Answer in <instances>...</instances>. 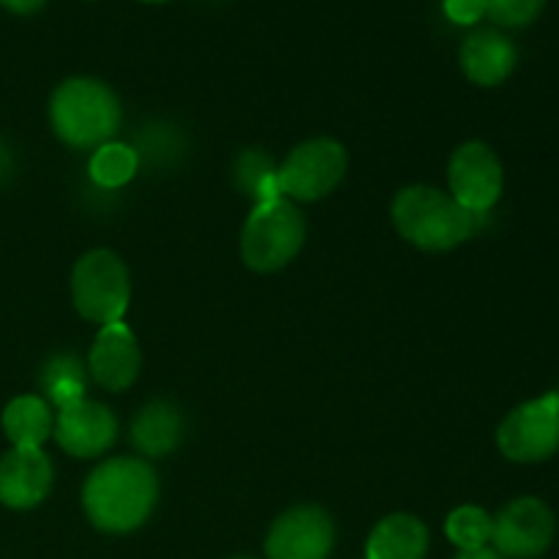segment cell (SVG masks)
I'll use <instances>...</instances> for the list:
<instances>
[{
    "mask_svg": "<svg viewBox=\"0 0 559 559\" xmlns=\"http://www.w3.org/2000/svg\"><path fill=\"white\" fill-rule=\"evenodd\" d=\"M158 502V475L145 459L115 456L98 464L82 486L87 522L107 535H126L151 519Z\"/></svg>",
    "mask_w": 559,
    "mask_h": 559,
    "instance_id": "cell-1",
    "label": "cell"
},
{
    "mask_svg": "<svg viewBox=\"0 0 559 559\" xmlns=\"http://www.w3.org/2000/svg\"><path fill=\"white\" fill-rule=\"evenodd\" d=\"M393 227L420 251H451L473 238L480 227V213L459 205L448 191L435 186H407L391 205Z\"/></svg>",
    "mask_w": 559,
    "mask_h": 559,
    "instance_id": "cell-2",
    "label": "cell"
},
{
    "mask_svg": "<svg viewBox=\"0 0 559 559\" xmlns=\"http://www.w3.org/2000/svg\"><path fill=\"white\" fill-rule=\"evenodd\" d=\"M123 109L109 85L93 76H71L49 98L52 131L71 147H98L118 134Z\"/></svg>",
    "mask_w": 559,
    "mask_h": 559,
    "instance_id": "cell-3",
    "label": "cell"
},
{
    "mask_svg": "<svg viewBox=\"0 0 559 559\" xmlns=\"http://www.w3.org/2000/svg\"><path fill=\"white\" fill-rule=\"evenodd\" d=\"M306 222L293 200L254 202L240 235V254L254 273H276L300 254Z\"/></svg>",
    "mask_w": 559,
    "mask_h": 559,
    "instance_id": "cell-4",
    "label": "cell"
},
{
    "mask_svg": "<svg viewBox=\"0 0 559 559\" xmlns=\"http://www.w3.org/2000/svg\"><path fill=\"white\" fill-rule=\"evenodd\" d=\"M71 300L87 322L102 328L123 320L131 300L126 262L109 249H93L82 254L71 271Z\"/></svg>",
    "mask_w": 559,
    "mask_h": 559,
    "instance_id": "cell-5",
    "label": "cell"
},
{
    "mask_svg": "<svg viewBox=\"0 0 559 559\" xmlns=\"http://www.w3.org/2000/svg\"><path fill=\"white\" fill-rule=\"evenodd\" d=\"M347 175V151L331 136L300 142L278 167L282 194L293 202H317L333 194Z\"/></svg>",
    "mask_w": 559,
    "mask_h": 559,
    "instance_id": "cell-6",
    "label": "cell"
},
{
    "mask_svg": "<svg viewBox=\"0 0 559 559\" xmlns=\"http://www.w3.org/2000/svg\"><path fill=\"white\" fill-rule=\"evenodd\" d=\"M497 448L508 462L540 464L559 451V393L519 404L497 429Z\"/></svg>",
    "mask_w": 559,
    "mask_h": 559,
    "instance_id": "cell-7",
    "label": "cell"
},
{
    "mask_svg": "<svg viewBox=\"0 0 559 559\" xmlns=\"http://www.w3.org/2000/svg\"><path fill=\"white\" fill-rule=\"evenodd\" d=\"M557 516L538 497H519L495 516L491 544L502 559H538L551 549Z\"/></svg>",
    "mask_w": 559,
    "mask_h": 559,
    "instance_id": "cell-8",
    "label": "cell"
},
{
    "mask_svg": "<svg viewBox=\"0 0 559 559\" xmlns=\"http://www.w3.org/2000/svg\"><path fill=\"white\" fill-rule=\"evenodd\" d=\"M448 194L464 205L467 211L486 213L500 202L502 186H506V169L500 156L486 142L469 140L453 151L448 164Z\"/></svg>",
    "mask_w": 559,
    "mask_h": 559,
    "instance_id": "cell-9",
    "label": "cell"
},
{
    "mask_svg": "<svg viewBox=\"0 0 559 559\" xmlns=\"http://www.w3.org/2000/svg\"><path fill=\"white\" fill-rule=\"evenodd\" d=\"M336 544V524L320 506H295L271 524L267 559H328Z\"/></svg>",
    "mask_w": 559,
    "mask_h": 559,
    "instance_id": "cell-10",
    "label": "cell"
},
{
    "mask_svg": "<svg viewBox=\"0 0 559 559\" xmlns=\"http://www.w3.org/2000/svg\"><path fill=\"white\" fill-rule=\"evenodd\" d=\"M55 440L60 451L74 459H96L118 440V418L109 407L93 399H80L58 409Z\"/></svg>",
    "mask_w": 559,
    "mask_h": 559,
    "instance_id": "cell-11",
    "label": "cell"
},
{
    "mask_svg": "<svg viewBox=\"0 0 559 559\" xmlns=\"http://www.w3.org/2000/svg\"><path fill=\"white\" fill-rule=\"evenodd\" d=\"M142 349L134 331L123 320L104 325L93 338L91 355H87V371L93 382L104 391L120 393L131 388L140 377Z\"/></svg>",
    "mask_w": 559,
    "mask_h": 559,
    "instance_id": "cell-12",
    "label": "cell"
},
{
    "mask_svg": "<svg viewBox=\"0 0 559 559\" xmlns=\"http://www.w3.org/2000/svg\"><path fill=\"white\" fill-rule=\"evenodd\" d=\"M55 469L41 448H11L0 456V502L11 511H31L52 491Z\"/></svg>",
    "mask_w": 559,
    "mask_h": 559,
    "instance_id": "cell-13",
    "label": "cell"
},
{
    "mask_svg": "<svg viewBox=\"0 0 559 559\" xmlns=\"http://www.w3.org/2000/svg\"><path fill=\"white\" fill-rule=\"evenodd\" d=\"M459 63L464 76L480 87H497L513 74L519 63V52L506 33L486 27L464 38L459 49Z\"/></svg>",
    "mask_w": 559,
    "mask_h": 559,
    "instance_id": "cell-14",
    "label": "cell"
},
{
    "mask_svg": "<svg viewBox=\"0 0 559 559\" xmlns=\"http://www.w3.org/2000/svg\"><path fill=\"white\" fill-rule=\"evenodd\" d=\"M183 413L178 404L164 402V399L145 404L131 420V442L142 456L151 459L173 453L183 440Z\"/></svg>",
    "mask_w": 559,
    "mask_h": 559,
    "instance_id": "cell-15",
    "label": "cell"
},
{
    "mask_svg": "<svg viewBox=\"0 0 559 559\" xmlns=\"http://www.w3.org/2000/svg\"><path fill=\"white\" fill-rule=\"evenodd\" d=\"M429 530L413 513H391L371 530L366 559H426Z\"/></svg>",
    "mask_w": 559,
    "mask_h": 559,
    "instance_id": "cell-16",
    "label": "cell"
},
{
    "mask_svg": "<svg viewBox=\"0 0 559 559\" xmlns=\"http://www.w3.org/2000/svg\"><path fill=\"white\" fill-rule=\"evenodd\" d=\"M3 431L11 448H41L55 431V415L47 399L16 396L3 409Z\"/></svg>",
    "mask_w": 559,
    "mask_h": 559,
    "instance_id": "cell-17",
    "label": "cell"
},
{
    "mask_svg": "<svg viewBox=\"0 0 559 559\" xmlns=\"http://www.w3.org/2000/svg\"><path fill=\"white\" fill-rule=\"evenodd\" d=\"M136 169H140V156L134 147L123 145V142H104L93 151L87 173H91L93 183L102 189H120L129 180H134Z\"/></svg>",
    "mask_w": 559,
    "mask_h": 559,
    "instance_id": "cell-18",
    "label": "cell"
},
{
    "mask_svg": "<svg viewBox=\"0 0 559 559\" xmlns=\"http://www.w3.org/2000/svg\"><path fill=\"white\" fill-rule=\"evenodd\" d=\"M41 388L47 393L49 404L55 407H66L71 402H80L85 399L87 377L82 369L80 360L74 355H55L41 371Z\"/></svg>",
    "mask_w": 559,
    "mask_h": 559,
    "instance_id": "cell-19",
    "label": "cell"
},
{
    "mask_svg": "<svg viewBox=\"0 0 559 559\" xmlns=\"http://www.w3.org/2000/svg\"><path fill=\"white\" fill-rule=\"evenodd\" d=\"M235 178H238V186L246 194L254 197V202L284 197L282 186H278V169L273 167L271 156H265L262 151L240 153L238 164H235Z\"/></svg>",
    "mask_w": 559,
    "mask_h": 559,
    "instance_id": "cell-20",
    "label": "cell"
},
{
    "mask_svg": "<svg viewBox=\"0 0 559 559\" xmlns=\"http://www.w3.org/2000/svg\"><path fill=\"white\" fill-rule=\"evenodd\" d=\"M491 527H495V519L478 506H462L448 513L445 519V535L459 551H473L489 546Z\"/></svg>",
    "mask_w": 559,
    "mask_h": 559,
    "instance_id": "cell-21",
    "label": "cell"
},
{
    "mask_svg": "<svg viewBox=\"0 0 559 559\" xmlns=\"http://www.w3.org/2000/svg\"><path fill=\"white\" fill-rule=\"evenodd\" d=\"M546 9V0H486V16L500 27L533 25Z\"/></svg>",
    "mask_w": 559,
    "mask_h": 559,
    "instance_id": "cell-22",
    "label": "cell"
},
{
    "mask_svg": "<svg viewBox=\"0 0 559 559\" xmlns=\"http://www.w3.org/2000/svg\"><path fill=\"white\" fill-rule=\"evenodd\" d=\"M445 16L456 25H475L486 16V0H442Z\"/></svg>",
    "mask_w": 559,
    "mask_h": 559,
    "instance_id": "cell-23",
    "label": "cell"
},
{
    "mask_svg": "<svg viewBox=\"0 0 559 559\" xmlns=\"http://www.w3.org/2000/svg\"><path fill=\"white\" fill-rule=\"evenodd\" d=\"M44 3L47 0H0V5L11 14H36V11L44 9Z\"/></svg>",
    "mask_w": 559,
    "mask_h": 559,
    "instance_id": "cell-24",
    "label": "cell"
},
{
    "mask_svg": "<svg viewBox=\"0 0 559 559\" xmlns=\"http://www.w3.org/2000/svg\"><path fill=\"white\" fill-rule=\"evenodd\" d=\"M456 559H502L497 555L495 549H489V546H484V549H473V551H459Z\"/></svg>",
    "mask_w": 559,
    "mask_h": 559,
    "instance_id": "cell-25",
    "label": "cell"
},
{
    "mask_svg": "<svg viewBox=\"0 0 559 559\" xmlns=\"http://www.w3.org/2000/svg\"><path fill=\"white\" fill-rule=\"evenodd\" d=\"M9 169V156H5V151L0 147V173H5Z\"/></svg>",
    "mask_w": 559,
    "mask_h": 559,
    "instance_id": "cell-26",
    "label": "cell"
},
{
    "mask_svg": "<svg viewBox=\"0 0 559 559\" xmlns=\"http://www.w3.org/2000/svg\"><path fill=\"white\" fill-rule=\"evenodd\" d=\"M142 3H167V0H142Z\"/></svg>",
    "mask_w": 559,
    "mask_h": 559,
    "instance_id": "cell-27",
    "label": "cell"
},
{
    "mask_svg": "<svg viewBox=\"0 0 559 559\" xmlns=\"http://www.w3.org/2000/svg\"><path fill=\"white\" fill-rule=\"evenodd\" d=\"M235 559H249V557H235Z\"/></svg>",
    "mask_w": 559,
    "mask_h": 559,
    "instance_id": "cell-28",
    "label": "cell"
}]
</instances>
